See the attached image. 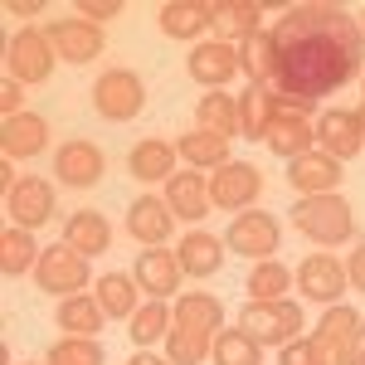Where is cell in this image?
I'll list each match as a JSON object with an SVG mask.
<instances>
[{"label": "cell", "instance_id": "cell-13", "mask_svg": "<svg viewBox=\"0 0 365 365\" xmlns=\"http://www.w3.org/2000/svg\"><path fill=\"white\" fill-rule=\"evenodd\" d=\"M258 170L244 166V161H229V166L215 170V180H210V200L215 205H225V210H239V205H249L258 195Z\"/></svg>", "mask_w": 365, "mask_h": 365}, {"label": "cell", "instance_id": "cell-40", "mask_svg": "<svg viewBox=\"0 0 365 365\" xmlns=\"http://www.w3.org/2000/svg\"><path fill=\"white\" fill-rule=\"evenodd\" d=\"M78 15H88V25L113 20V15H122V0H78Z\"/></svg>", "mask_w": 365, "mask_h": 365}, {"label": "cell", "instance_id": "cell-36", "mask_svg": "<svg viewBox=\"0 0 365 365\" xmlns=\"http://www.w3.org/2000/svg\"><path fill=\"white\" fill-rule=\"evenodd\" d=\"M166 307H161V302H151V307H137L132 312V327H127V331H132V341H137V346H151V341H161L166 336Z\"/></svg>", "mask_w": 365, "mask_h": 365}, {"label": "cell", "instance_id": "cell-14", "mask_svg": "<svg viewBox=\"0 0 365 365\" xmlns=\"http://www.w3.org/2000/svg\"><path fill=\"white\" fill-rule=\"evenodd\" d=\"M54 170H58L63 185H98V175H103V151H98L93 141H68V146H58Z\"/></svg>", "mask_w": 365, "mask_h": 365}, {"label": "cell", "instance_id": "cell-45", "mask_svg": "<svg viewBox=\"0 0 365 365\" xmlns=\"http://www.w3.org/2000/svg\"><path fill=\"white\" fill-rule=\"evenodd\" d=\"M127 365H166V361H156V356H132Z\"/></svg>", "mask_w": 365, "mask_h": 365}, {"label": "cell", "instance_id": "cell-1", "mask_svg": "<svg viewBox=\"0 0 365 365\" xmlns=\"http://www.w3.org/2000/svg\"><path fill=\"white\" fill-rule=\"evenodd\" d=\"M365 39L341 5H297L273 29V88L278 103L307 113L322 93H336L361 73Z\"/></svg>", "mask_w": 365, "mask_h": 365}, {"label": "cell", "instance_id": "cell-11", "mask_svg": "<svg viewBox=\"0 0 365 365\" xmlns=\"http://www.w3.org/2000/svg\"><path fill=\"white\" fill-rule=\"evenodd\" d=\"M44 141H49V127H44V117H34V113L5 117V132H0L5 161H29V156H39V151H44Z\"/></svg>", "mask_w": 365, "mask_h": 365}, {"label": "cell", "instance_id": "cell-29", "mask_svg": "<svg viewBox=\"0 0 365 365\" xmlns=\"http://www.w3.org/2000/svg\"><path fill=\"white\" fill-rule=\"evenodd\" d=\"M103 302H93V297H68L63 307H58V327H68L73 336H93L98 327H103Z\"/></svg>", "mask_w": 365, "mask_h": 365}, {"label": "cell", "instance_id": "cell-15", "mask_svg": "<svg viewBox=\"0 0 365 365\" xmlns=\"http://www.w3.org/2000/svg\"><path fill=\"white\" fill-rule=\"evenodd\" d=\"M49 44H54L58 58H68V63H88V58L103 54V34H98V25H88V20H58L54 34H49Z\"/></svg>", "mask_w": 365, "mask_h": 365}, {"label": "cell", "instance_id": "cell-30", "mask_svg": "<svg viewBox=\"0 0 365 365\" xmlns=\"http://www.w3.org/2000/svg\"><path fill=\"white\" fill-rule=\"evenodd\" d=\"M170 161H175V151H170L166 141H141L137 151H132V175L137 180H166Z\"/></svg>", "mask_w": 365, "mask_h": 365}, {"label": "cell", "instance_id": "cell-46", "mask_svg": "<svg viewBox=\"0 0 365 365\" xmlns=\"http://www.w3.org/2000/svg\"><path fill=\"white\" fill-rule=\"evenodd\" d=\"M356 122H361V137H365V108H361V113H356Z\"/></svg>", "mask_w": 365, "mask_h": 365}, {"label": "cell", "instance_id": "cell-35", "mask_svg": "<svg viewBox=\"0 0 365 365\" xmlns=\"http://www.w3.org/2000/svg\"><path fill=\"white\" fill-rule=\"evenodd\" d=\"M215 365H258V341L244 331H220L215 336Z\"/></svg>", "mask_w": 365, "mask_h": 365}, {"label": "cell", "instance_id": "cell-17", "mask_svg": "<svg viewBox=\"0 0 365 365\" xmlns=\"http://www.w3.org/2000/svg\"><path fill=\"white\" fill-rule=\"evenodd\" d=\"M287 180L302 190V195H331L341 180V166L327 156V151H307V156H297L292 170H287Z\"/></svg>", "mask_w": 365, "mask_h": 365}, {"label": "cell", "instance_id": "cell-44", "mask_svg": "<svg viewBox=\"0 0 365 365\" xmlns=\"http://www.w3.org/2000/svg\"><path fill=\"white\" fill-rule=\"evenodd\" d=\"M356 361H365V322H361V331H356Z\"/></svg>", "mask_w": 365, "mask_h": 365}, {"label": "cell", "instance_id": "cell-27", "mask_svg": "<svg viewBox=\"0 0 365 365\" xmlns=\"http://www.w3.org/2000/svg\"><path fill=\"white\" fill-rule=\"evenodd\" d=\"M200 127L215 132V137H239V108L229 103L225 93H205L200 98Z\"/></svg>", "mask_w": 365, "mask_h": 365}, {"label": "cell", "instance_id": "cell-12", "mask_svg": "<svg viewBox=\"0 0 365 365\" xmlns=\"http://www.w3.org/2000/svg\"><path fill=\"white\" fill-rule=\"evenodd\" d=\"M5 205H10V215H15L20 229H34V225H44V220L54 215V190L29 175V180H15V190L5 195Z\"/></svg>", "mask_w": 365, "mask_h": 365}, {"label": "cell", "instance_id": "cell-28", "mask_svg": "<svg viewBox=\"0 0 365 365\" xmlns=\"http://www.w3.org/2000/svg\"><path fill=\"white\" fill-rule=\"evenodd\" d=\"M215 29L220 34H234V39L258 34V5H249V0H220L215 5Z\"/></svg>", "mask_w": 365, "mask_h": 365}, {"label": "cell", "instance_id": "cell-26", "mask_svg": "<svg viewBox=\"0 0 365 365\" xmlns=\"http://www.w3.org/2000/svg\"><path fill=\"white\" fill-rule=\"evenodd\" d=\"M63 239H68V249L73 253H108V244H113V229H108V220L103 215H73L68 220V229H63Z\"/></svg>", "mask_w": 365, "mask_h": 365}, {"label": "cell", "instance_id": "cell-9", "mask_svg": "<svg viewBox=\"0 0 365 365\" xmlns=\"http://www.w3.org/2000/svg\"><path fill=\"white\" fill-rule=\"evenodd\" d=\"M297 287L317 297V302H336L341 292H346V268H341L331 253H312L307 263L297 268Z\"/></svg>", "mask_w": 365, "mask_h": 365}, {"label": "cell", "instance_id": "cell-24", "mask_svg": "<svg viewBox=\"0 0 365 365\" xmlns=\"http://www.w3.org/2000/svg\"><path fill=\"white\" fill-rule=\"evenodd\" d=\"M273 83H249L244 103H239V132L244 137H268V122H273Z\"/></svg>", "mask_w": 365, "mask_h": 365}, {"label": "cell", "instance_id": "cell-23", "mask_svg": "<svg viewBox=\"0 0 365 365\" xmlns=\"http://www.w3.org/2000/svg\"><path fill=\"white\" fill-rule=\"evenodd\" d=\"M220 322H225V307H220L215 297H205V292H185V297L175 302V327H180V331L215 336V331H220Z\"/></svg>", "mask_w": 365, "mask_h": 365}, {"label": "cell", "instance_id": "cell-37", "mask_svg": "<svg viewBox=\"0 0 365 365\" xmlns=\"http://www.w3.org/2000/svg\"><path fill=\"white\" fill-rule=\"evenodd\" d=\"M249 292H253V302H282V292H287V268H278V263L253 268Z\"/></svg>", "mask_w": 365, "mask_h": 365}, {"label": "cell", "instance_id": "cell-16", "mask_svg": "<svg viewBox=\"0 0 365 365\" xmlns=\"http://www.w3.org/2000/svg\"><path fill=\"white\" fill-rule=\"evenodd\" d=\"M317 141H322V151L331 156V161H351L356 151H361V122L356 113H327L317 122Z\"/></svg>", "mask_w": 365, "mask_h": 365}, {"label": "cell", "instance_id": "cell-41", "mask_svg": "<svg viewBox=\"0 0 365 365\" xmlns=\"http://www.w3.org/2000/svg\"><path fill=\"white\" fill-rule=\"evenodd\" d=\"M20 103H25V93H20V83L10 78V83L0 88V108H5V117H20Z\"/></svg>", "mask_w": 365, "mask_h": 365}, {"label": "cell", "instance_id": "cell-21", "mask_svg": "<svg viewBox=\"0 0 365 365\" xmlns=\"http://www.w3.org/2000/svg\"><path fill=\"white\" fill-rule=\"evenodd\" d=\"M127 229H132V239L141 244H161L170 234V205L156 195H141L132 200V210H127Z\"/></svg>", "mask_w": 365, "mask_h": 365}, {"label": "cell", "instance_id": "cell-18", "mask_svg": "<svg viewBox=\"0 0 365 365\" xmlns=\"http://www.w3.org/2000/svg\"><path fill=\"white\" fill-rule=\"evenodd\" d=\"M234 73H239V49H229L225 39H215V44H195V54H190V78L220 88V83H229Z\"/></svg>", "mask_w": 365, "mask_h": 365}, {"label": "cell", "instance_id": "cell-5", "mask_svg": "<svg viewBox=\"0 0 365 365\" xmlns=\"http://www.w3.org/2000/svg\"><path fill=\"white\" fill-rule=\"evenodd\" d=\"M141 103H146V88H141V78H137V73H127V68L103 73L98 88H93V108L108 117V122H127V117H137Z\"/></svg>", "mask_w": 365, "mask_h": 365}, {"label": "cell", "instance_id": "cell-32", "mask_svg": "<svg viewBox=\"0 0 365 365\" xmlns=\"http://www.w3.org/2000/svg\"><path fill=\"white\" fill-rule=\"evenodd\" d=\"M180 156L195 161V166H229V141L215 132H190L180 141Z\"/></svg>", "mask_w": 365, "mask_h": 365}, {"label": "cell", "instance_id": "cell-33", "mask_svg": "<svg viewBox=\"0 0 365 365\" xmlns=\"http://www.w3.org/2000/svg\"><path fill=\"white\" fill-rule=\"evenodd\" d=\"M239 63L249 68L253 83H273V34H249L239 49Z\"/></svg>", "mask_w": 365, "mask_h": 365}, {"label": "cell", "instance_id": "cell-38", "mask_svg": "<svg viewBox=\"0 0 365 365\" xmlns=\"http://www.w3.org/2000/svg\"><path fill=\"white\" fill-rule=\"evenodd\" d=\"M205 351H210V336L170 327V365H195V361H205Z\"/></svg>", "mask_w": 365, "mask_h": 365}, {"label": "cell", "instance_id": "cell-42", "mask_svg": "<svg viewBox=\"0 0 365 365\" xmlns=\"http://www.w3.org/2000/svg\"><path fill=\"white\" fill-rule=\"evenodd\" d=\"M346 278H351V282H356V287L365 292V249L351 253V263H346Z\"/></svg>", "mask_w": 365, "mask_h": 365}, {"label": "cell", "instance_id": "cell-6", "mask_svg": "<svg viewBox=\"0 0 365 365\" xmlns=\"http://www.w3.org/2000/svg\"><path fill=\"white\" fill-rule=\"evenodd\" d=\"M34 278H39L44 292L73 297L78 287H88V263H83V253H73L68 244H63V249H44L39 263H34Z\"/></svg>", "mask_w": 365, "mask_h": 365}, {"label": "cell", "instance_id": "cell-47", "mask_svg": "<svg viewBox=\"0 0 365 365\" xmlns=\"http://www.w3.org/2000/svg\"><path fill=\"white\" fill-rule=\"evenodd\" d=\"M356 365H365V361H356Z\"/></svg>", "mask_w": 365, "mask_h": 365}, {"label": "cell", "instance_id": "cell-4", "mask_svg": "<svg viewBox=\"0 0 365 365\" xmlns=\"http://www.w3.org/2000/svg\"><path fill=\"white\" fill-rule=\"evenodd\" d=\"M239 327L258 346H287L302 331V312L292 307V302H249L244 317H239Z\"/></svg>", "mask_w": 365, "mask_h": 365}, {"label": "cell", "instance_id": "cell-3", "mask_svg": "<svg viewBox=\"0 0 365 365\" xmlns=\"http://www.w3.org/2000/svg\"><path fill=\"white\" fill-rule=\"evenodd\" d=\"M356 331H361V317L351 307H331L322 331L307 341L312 365H356Z\"/></svg>", "mask_w": 365, "mask_h": 365}, {"label": "cell", "instance_id": "cell-31", "mask_svg": "<svg viewBox=\"0 0 365 365\" xmlns=\"http://www.w3.org/2000/svg\"><path fill=\"white\" fill-rule=\"evenodd\" d=\"M98 302H103L108 317H132L137 312V287H132L127 273H108V278L98 282Z\"/></svg>", "mask_w": 365, "mask_h": 365}, {"label": "cell", "instance_id": "cell-22", "mask_svg": "<svg viewBox=\"0 0 365 365\" xmlns=\"http://www.w3.org/2000/svg\"><path fill=\"white\" fill-rule=\"evenodd\" d=\"M180 258H170L166 249H146L137 258V282L151 292V297H166L170 287H180Z\"/></svg>", "mask_w": 365, "mask_h": 365}, {"label": "cell", "instance_id": "cell-34", "mask_svg": "<svg viewBox=\"0 0 365 365\" xmlns=\"http://www.w3.org/2000/svg\"><path fill=\"white\" fill-rule=\"evenodd\" d=\"M29 263H39L34 258V239H29L25 229H5V239H0V268L15 278V273H25Z\"/></svg>", "mask_w": 365, "mask_h": 365}, {"label": "cell", "instance_id": "cell-2", "mask_svg": "<svg viewBox=\"0 0 365 365\" xmlns=\"http://www.w3.org/2000/svg\"><path fill=\"white\" fill-rule=\"evenodd\" d=\"M292 225L312 244H346L351 239V205L341 195H307L292 205Z\"/></svg>", "mask_w": 365, "mask_h": 365}, {"label": "cell", "instance_id": "cell-39", "mask_svg": "<svg viewBox=\"0 0 365 365\" xmlns=\"http://www.w3.org/2000/svg\"><path fill=\"white\" fill-rule=\"evenodd\" d=\"M54 365H103V351H98V341H88V336L58 341L54 346Z\"/></svg>", "mask_w": 365, "mask_h": 365}, {"label": "cell", "instance_id": "cell-7", "mask_svg": "<svg viewBox=\"0 0 365 365\" xmlns=\"http://www.w3.org/2000/svg\"><path fill=\"white\" fill-rule=\"evenodd\" d=\"M5 58H10V78L15 83H44L49 68H54V44H49V34L25 29V34H15V44H10Z\"/></svg>", "mask_w": 365, "mask_h": 365}, {"label": "cell", "instance_id": "cell-8", "mask_svg": "<svg viewBox=\"0 0 365 365\" xmlns=\"http://www.w3.org/2000/svg\"><path fill=\"white\" fill-rule=\"evenodd\" d=\"M268 151H278V156H307V146L317 141V127L307 122V113H292V108H282L278 98H273V122H268Z\"/></svg>", "mask_w": 365, "mask_h": 365}, {"label": "cell", "instance_id": "cell-20", "mask_svg": "<svg viewBox=\"0 0 365 365\" xmlns=\"http://www.w3.org/2000/svg\"><path fill=\"white\" fill-rule=\"evenodd\" d=\"M166 205H170V215H180V220H200V215L210 210V185H205V175H200V170L170 175Z\"/></svg>", "mask_w": 365, "mask_h": 365}, {"label": "cell", "instance_id": "cell-10", "mask_svg": "<svg viewBox=\"0 0 365 365\" xmlns=\"http://www.w3.org/2000/svg\"><path fill=\"white\" fill-rule=\"evenodd\" d=\"M229 249L244 253V258H268L278 249V220L268 215H239L229 225Z\"/></svg>", "mask_w": 365, "mask_h": 365}, {"label": "cell", "instance_id": "cell-25", "mask_svg": "<svg viewBox=\"0 0 365 365\" xmlns=\"http://www.w3.org/2000/svg\"><path fill=\"white\" fill-rule=\"evenodd\" d=\"M220 263H225V244L215 234H185V244H180V268L185 273L210 278V273H220Z\"/></svg>", "mask_w": 365, "mask_h": 365}, {"label": "cell", "instance_id": "cell-43", "mask_svg": "<svg viewBox=\"0 0 365 365\" xmlns=\"http://www.w3.org/2000/svg\"><path fill=\"white\" fill-rule=\"evenodd\" d=\"M5 10H10V15H39L44 5H39V0H10Z\"/></svg>", "mask_w": 365, "mask_h": 365}, {"label": "cell", "instance_id": "cell-19", "mask_svg": "<svg viewBox=\"0 0 365 365\" xmlns=\"http://www.w3.org/2000/svg\"><path fill=\"white\" fill-rule=\"evenodd\" d=\"M215 25V5H205V0H170L161 5V29H166L170 39H195L200 29Z\"/></svg>", "mask_w": 365, "mask_h": 365}]
</instances>
